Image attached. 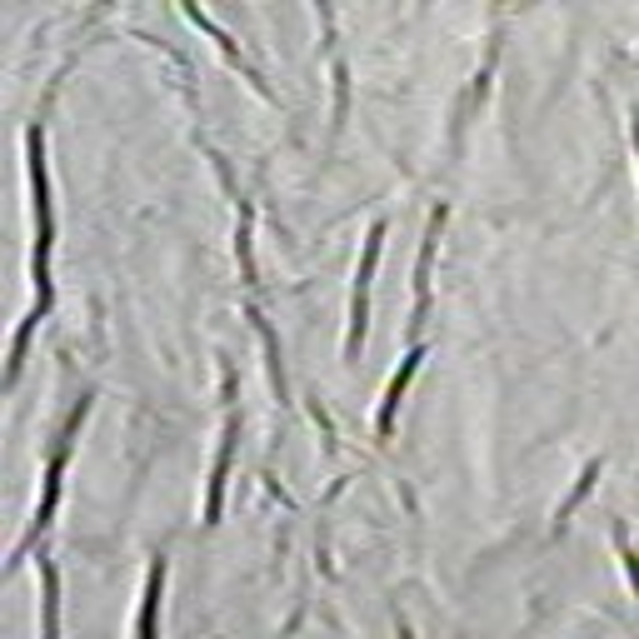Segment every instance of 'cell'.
<instances>
[{"mask_svg": "<svg viewBox=\"0 0 639 639\" xmlns=\"http://www.w3.org/2000/svg\"><path fill=\"white\" fill-rule=\"evenodd\" d=\"M25 160H31V195H35V260H31V275H35V305L31 315L21 320L15 330V345H11V380L21 375L25 365V345H31L35 326H41L45 315H51V245H55V215H51V175H45V130L31 126L25 130Z\"/></svg>", "mask_w": 639, "mask_h": 639, "instance_id": "obj_1", "label": "cell"}, {"mask_svg": "<svg viewBox=\"0 0 639 639\" xmlns=\"http://www.w3.org/2000/svg\"><path fill=\"white\" fill-rule=\"evenodd\" d=\"M85 409H90V395H81V405H75V409H71V419H65L61 445H55V450H51V465H45V494H41V504H35V520H31V530H25V540H21V545H15V560H25V550H31L35 540L45 535V524H51L55 500H61V475H65V460H71L75 435H81Z\"/></svg>", "mask_w": 639, "mask_h": 639, "instance_id": "obj_2", "label": "cell"}, {"mask_svg": "<svg viewBox=\"0 0 639 639\" xmlns=\"http://www.w3.org/2000/svg\"><path fill=\"white\" fill-rule=\"evenodd\" d=\"M380 245H385V221H375V225H370V235H365V255H360V275H355V300H350L345 360H360V350H365V330H370V280H375V265H380Z\"/></svg>", "mask_w": 639, "mask_h": 639, "instance_id": "obj_3", "label": "cell"}, {"mask_svg": "<svg viewBox=\"0 0 639 639\" xmlns=\"http://www.w3.org/2000/svg\"><path fill=\"white\" fill-rule=\"evenodd\" d=\"M235 435H241V419L225 415V435H221V455H215V470H210V500H205V524L221 520L225 504V480H231V455H235Z\"/></svg>", "mask_w": 639, "mask_h": 639, "instance_id": "obj_4", "label": "cell"}, {"mask_svg": "<svg viewBox=\"0 0 639 639\" xmlns=\"http://www.w3.org/2000/svg\"><path fill=\"white\" fill-rule=\"evenodd\" d=\"M445 231V205L430 215V231H425V245H419V260H415V326L425 320V305H430V260H435V245H440Z\"/></svg>", "mask_w": 639, "mask_h": 639, "instance_id": "obj_5", "label": "cell"}, {"mask_svg": "<svg viewBox=\"0 0 639 639\" xmlns=\"http://www.w3.org/2000/svg\"><path fill=\"white\" fill-rule=\"evenodd\" d=\"M419 360H425V350H409L405 355V365H400V375L390 380V390H385V405H380V435L390 440V430H395V409H400V400H405V390H409V375L419 370Z\"/></svg>", "mask_w": 639, "mask_h": 639, "instance_id": "obj_6", "label": "cell"}, {"mask_svg": "<svg viewBox=\"0 0 639 639\" xmlns=\"http://www.w3.org/2000/svg\"><path fill=\"white\" fill-rule=\"evenodd\" d=\"M160 589H166V555H156V565H150V579H146V599H140V619L136 629L140 635H156V615H160Z\"/></svg>", "mask_w": 639, "mask_h": 639, "instance_id": "obj_7", "label": "cell"}, {"mask_svg": "<svg viewBox=\"0 0 639 639\" xmlns=\"http://www.w3.org/2000/svg\"><path fill=\"white\" fill-rule=\"evenodd\" d=\"M251 320H255V330H260V340H265V355H270V380H275V390H280V400H285V360H280V340H275L270 320L260 315V305H251Z\"/></svg>", "mask_w": 639, "mask_h": 639, "instance_id": "obj_8", "label": "cell"}, {"mask_svg": "<svg viewBox=\"0 0 639 639\" xmlns=\"http://www.w3.org/2000/svg\"><path fill=\"white\" fill-rule=\"evenodd\" d=\"M41 575H45V635L61 629V579H55V565L41 555Z\"/></svg>", "mask_w": 639, "mask_h": 639, "instance_id": "obj_9", "label": "cell"}, {"mask_svg": "<svg viewBox=\"0 0 639 639\" xmlns=\"http://www.w3.org/2000/svg\"><path fill=\"white\" fill-rule=\"evenodd\" d=\"M599 470H605V460H589V465H585V475H579L575 494H569V500H565V504H560V524H565V520H569V514H575V510H579V500H585V494H589V484H595V480H599Z\"/></svg>", "mask_w": 639, "mask_h": 639, "instance_id": "obj_10", "label": "cell"}]
</instances>
